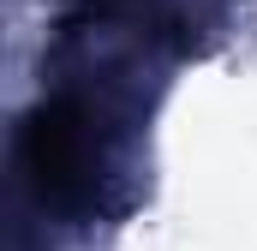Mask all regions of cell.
<instances>
[{
  "instance_id": "cell-1",
  "label": "cell",
  "mask_w": 257,
  "mask_h": 251,
  "mask_svg": "<svg viewBox=\"0 0 257 251\" xmlns=\"http://www.w3.org/2000/svg\"><path fill=\"white\" fill-rule=\"evenodd\" d=\"M18 168L30 191L54 209H84L96 197V168H102V144H96V120L78 96H42L24 132H18Z\"/></svg>"
}]
</instances>
